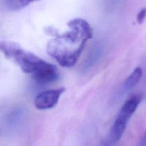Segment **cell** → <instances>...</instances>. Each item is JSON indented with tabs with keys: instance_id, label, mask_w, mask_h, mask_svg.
<instances>
[{
	"instance_id": "obj_1",
	"label": "cell",
	"mask_w": 146,
	"mask_h": 146,
	"mask_svg": "<svg viewBox=\"0 0 146 146\" xmlns=\"http://www.w3.org/2000/svg\"><path fill=\"white\" fill-rule=\"evenodd\" d=\"M0 51L7 59L19 66L25 74H34L47 62L33 53L26 51L14 41H0Z\"/></svg>"
},
{
	"instance_id": "obj_2",
	"label": "cell",
	"mask_w": 146,
	"mask_h": 146,
	"mask_svg": "<svg viewBox=\"0 0 146 146\" xmlns=\"http://www.w3.org/2000/svg\"><path fill=\"white\" fill-rule=\"evenodd\" d=\"M85 43L86 41H82L76 48H73L70 46L75 44L64 38L54 37L47 44V51L60 66L70 68L77 63L85 46Z\"/></svg>"
},
{
	"instance_id": "obj_3",
	"label": "cell",
	"mask_w": 146,
	"mask_h": 146,
	"mask_svg": "<svg viewBox=\"0 0 146 146\" xmlns=\"http://www.w3.org/2000/svg\"><path fill=\"white\" fill-rule=\"evenodd\" d=\"M142 100L143 95L141 94H135L131 96L125 102L110 130L107 141L108 145H114L120 141L125 131L129 120L135 112Z\"/></svg>"
},
{
	"instance_id": "obj_4",
	"label": "cell",
	"mask_w": 146,
	"mask_h": 146,
	"mask_svg": "<svg viewBox=\"0 0 146 146\" xmlns=\"http://www.w3.org/2000/svg\"><path fill=\"white\" fill-rule=\"evenodd\" d=\"M64 91L65 88L62 87L57 89L42 91L36 96L34 106L39 110H47L54 108Z\"/></svg>"
},
{
	"instance_id": "obj_5",
	"label": "cell",
	"mask_w": 146,
	"mask_h": 146,
	"mask_svg": "<svg viewBox=\"0 0 146 146\" xmlns=\"http://www.w3.org/2000/svg\"><path fill=\"white\" fill-rule=\"evenodd\" d=\"M31 76L38 84H47L54 82L59 78V72L55 66L47 62Z\"/></svg>"
},
{
	"instance_id": "obj_6",
	"label": "cell",
	"mask_w": 146,
	"mask_h": 146,
	"mask_svg": "<svg viewBox=\"0 0 146 146\" xmlns=\"http://www.w3.org/2000/svg\"><path fill=\"white\" fill-rule=\"evenodd\" d=\"M67 25L69 28L74 30L79 34L82 40L87 41V40L92 38L93 30L88 22H87L85 20L80 18L74 19L69 21Z\"/></svg>"
},
{
	"instance_id": "obj_7",
	"label": "cell",
	"mask_w": 146,
	"mask_h": 146,
	"mask_svg": "<svg viewBox=\"0 0 146 146\" xmlns=\"http://www.w3.org/2000/svg\"><path fill=\"white\" fill-rule=\"evenodd\" d=\"M142 75H143V71H142L141 68L137 67V68H135L134 71L132 72V74L127 77V79L125 81V91H129V90H131L132 88H134L140 80Z\"/></svg>"
},
{
	"instance_id": "obj_8",
	"label": "cell",
	"mask_w": 146,
	"mask_h": 146,
	"mask_svg": "<svg viewBox=\"0 0 146 146\" xmlns=\"http://www.w3.org/2000/svg\"><path fill=\"white\" fill-rule=\"evenodd\" d=\"M101 54L102 47L100 46H95V47L92 50L91 53L89 54L86 61L84 63V66H82L83 71H87L90 69L97 61V60L100 58Z\"/></svg>"
},
{
	"instance_id": "obj_9",
	"label": "cell",
	"mask_w": 146,
	"mask_h": 146,
	"mask_svg": "<svg viewBox=\"0 0 146 146\" xmlns=\"http://www.w3.org/2000/svg\"><path fill=\"white\" fill-rule=\"evenodd\" d=\"M5 4L7 9L11 11H17L23 8L20 0H5Z\"/></svg>"
},
{
	"instance_id": "obj_10",
	"label": "cell",
	"mask_w": 146,
	"mask_h": 146,
	"mask_svg": "<svg viewBox=\"0 0 146 146\" xmlns=\"http://www.w3.org/2000/svg\"><path fill=\"white\" fill-rule=\"evenodd\" d=\"M146 18V7L143 8L139 13L137 14V21L139 24H142L144 21L145 19Z\"/></svg>"
},
{
	"instance_id": "obj_11",
	"label": "cell",
	"mask_w": 146,
	"mask_h": 146,
	"mask_svg": "<svg viewBox=\"0 0 146 146\" xmlns=\"http://www.w3.org/2000/svg\"><path fill=\"white\" fill-rule=\"evenodd\" d=\"M40 1V0H20V2H21V6H22V7L24 8V7H27V6H28L29 4H31V3H33L34 2V1Z\"/></svg>"
},
{
	"instance_id": "obj_12",
	"label": "cell",
	"mask_w": 146,
	"mask_h": 146,
	"mask_svg": "<svg viewBox=\"0 0 146 146\" xmlns=\"http://www.w3.org/2000/svg\"><path fill=\"white\" fill-rule=\"evenodd\" d=\"M140 145L146 146V132L145 133L144 135H143V138H142L141 141H140Z\"/></svg>"
}]
</instances>
